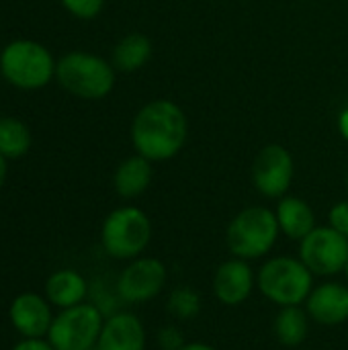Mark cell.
Segmentation results:
<instances>
[{
    "label": "cell",
    "mask_w": 348,
    "mask_h": 350,
    "mask_svg": "<svg viewBox=\"0 0 348 350\" xmlns=\"http://www.w3.org/2000/svg\"><path fill=\"white\" fill-rule=\"evenodd\" d=\"M152 162L139 154L125 158L113 176V185L115 191L121 199H135L139 195H144L152 183Z\"/></svg>",
    "instance_id": "e0dca14e"
},
{
    "label": "cell",
    "mask_w": 348,
    "mask_h": 350,
    "mask_svg": "<svg viewBox=\"0 0 348 350\" xmlns=\"http://www.w3.org/2000/svg\"><path fill=\"white\" fill-rule=\"evenodd\" d=\"M275 215L281 234L295 242H302L316 228V213L312 205L299 197H281Z\"/></svg>",
    "instance_id": "9a60e30c"
},
{
    "label": "cell",
    "mask_w": 348,
    "mask_h": 350,
    "mask_svg": "<svg viewBox=\"0 0 348 350\" xmlns=\"http://www.w3.org/2000/svg\"><path fill=\"white\" fill-rule=\"evenodd\" d=\"M213 295L222 306L238 308L250 299L256 289V273L248 260L232 256L213 273Z\"/></svg>",
    "instance_id": "8fae6325"
},
{
    "label": "cell",
    "mask_w": 348,
    "mask_h": 350,
    "mask_svg": "<svg viewBox=\"0 0 348 350\" xmlns=\"http://www.w3.org/2000/svg\"><path fill=\"white\" fill-rule=\"evenodd\" d=\"M299 260L314 277L340 275L348 260V238L330 226H316L299 242Z\"/></svg>",
    "instance_id": "ba28073f"
},
{
    "label": "cell",
    "mask_w": 348,
    "mask_h": 350,
    "mask_svg": "<svg viewBox=\"0 0 348 350\" xmlns=\"http://www.w3.org/2000/svg\"><path fill=\"white\" fill-rule=\"evenodd\" d=\"M189 125L185 111L166 98L144 105L131 123V142L139 156L150 162L174 158L187 142Z\"/></svg>",
    "instance_id": "6da1fadb"
},
{
    "label": "cell",
    "mask_w": 348,
    "mask_h": 350,
    "mask_svg": "<svg viewBox=\"0 0 348 350\" xmlns=\"http://www.w3.org/2000/svg\"><path fill=\"white\" fill-rule=\"evenodd\" d=\"M168 283L166 265L154 256H137L117 277V295L121 301L139 306L156 299Z\"/></svg>",
    "instance_id": "9c48e42d"
},
{
    "label": "cell",
    "mask_w": 348,
    "mask_h": 350,
    "mask_svg": "<svg viewBox=\"0 0 348 350\" xmlns=\"http://www.w3.org/2000/svg\"><path fill=\"white\" fill-rule=\"evenodd\" d=\"M0 72L12 86L37 90L55 76V62L41 43L18 39L2 49Z\"/></svg>",
    "instance_id": "8992f818"
},
{
    "label": "cell",
    "mask_w": 348,
    "mask_h": 350,
    "mask_svg": "<svg viewBox=\"0 0 348 350\" xmlns=\"http://www.w3.org/2000/svg\"><path fill=\"white\" fill-rule=\"evenodd\" d=\"M180 350H217L215 347L207 345V342H187Z\"/></svg>",
    "instance_id": "4316f807"
},
{
    "label": "cell",
    "mask_w": 348,
    "mask_h": 350,
    "mask_svg": "<svg viewBox=\"0 0 348 350\" xmlns=\"http://www.w3.org/2000/svg\"><path fill=\"white\" fill-rule=\"evenodd\" d=\"M279 221L273 209L252 205L234 215L226 230V244L232 256L258 260L267 256L279 240Z\"/></svg>",
    "instance_id": "7a4b0ae2"
},
{
    "label": "cell",
    "mask_w": 348,
    "mask_h": 350,
    "mask_svg": "<svg viewBox=\"0 0 348 350\" xmlns=\"http://www.w3.org/2000/svg\"><path fill=\"white\" fill-rule=\"evenodd\" d=\"M31 146V133L29 127L12 117L0 119V154L8 160L21 158Z\"/></svg>",
    "instance_id": "ffe728a7"
},
{
    "label": "cell",
    "mask_w": 348,
    "mask_h": 350,
    "mask_svg": "<svg viewBox=\"0 0 348 350\" xmlns=\"http://www.w3.org/2000/svg\"><path fill=\"white\" fill-rule=\"evenodd\" d=\"M55 78L70 94L78 98L98 100L113 90L115 68L98 55L72 51L55 64Z\"/></svg>",
    "instance_id": "277c9868"
},
{
    "label": "cell",
    "mask_w": 348,
    "mask_h": 350,
    "mask_svg": "<svg viewBox=\"0 0 348 350\" xmlns=\"http://www.w3.org/2000/svg\"><path fill=\"white\" fill-rule=\"evenodd\" d=\"M328 226L348 238V201H338L328 213Z\"/></svg>",
    "instance_id": "cb8c5ba5"
},
{
    "label": "cell",
    "mask_w": 348,
    "mask_h": 350,
    "mask_svg": "<svg viewBox=\"0 0 348 350\" xmlns=\"http://www.w3.org/2000/svg\"><path fill=\"white\" fill-rule=\"evenodd\" d=\"M62 2L78 18H94L105 4V0H62Z\"/></svg>",
    "instance_id": "7402d4cb"
},
{
    "label": "cell",
    "mask_w": 348,
    "mask_h": 350,
    "mask_svg": "<svg viewBox=\"0 0 348 350\" xmlns=\"http://www.w3.org/2000/svg\"><path fill=\"white\" fill-rule=\"evenodd\" d=\"M345 273H347V279H348V260H347V267H345Z\"/></svg>",
    "instance_id": "f1b7e54d"
},
{
    "label": "cell",
    "mask_w": 348,
    "mask_h": 350,
    "mask_svg": "<svg viewBox=\"0 0 348 350\" xmlns=\"http://www.w3.org/2000/svg\"><path fill=\"white\" fill-rule=\"evenodd\" d=\"M6 170H8V166H6V158L0 154V189H2V185H4V180H6Z\"/></svg>",
    "instance_id": "83f0119b"
},
{
    "label": "cell",
    "mask_w": 348,
    "mask_h": 350,
    "mask_svg": "<svg viewBox=\"0 0 348 350\" xmlns=\"http://www.w3.org/2000/svg\"><path fill=\"white\" fill-rule=\"evenodd\" d=\"M94 350H96V349H94Z\"/></svg>",
    "instance_id": "4dcf8cb0"
},
{
    "label": "cell",
    "mask_w": 348,
    "mask_h": 350,
    "mask_svg": "<svg viewBox=\"0 0 348 350\" xmlns=\"http://www.w3.org/2000/svg\"><path fill=\"white\" fill-rule=\"evenodd\" d=\"M347 189H348V172H347Z\"/></svg>",
    "instance_id": "f546056e"
},
{
    "label": "cell",
    "mask_w": 348,
    "mask_h": 350,
    "mask_svg": "<svg viewBox=\"0 0 348 350\" xmlns=\"http://www.w3.org/2000/svg\"><path fill=\"white\" fill-rule=\"evenodd\" d=\"M146 328L131 312H117L103 324L96 350H146Z\"/></svg>",
    "instance_id": "5bb4252c"
},
{
    "label": "cell",
    "mask_w": 348,
    "mask_h": 350,
    "mask_svg": "<svg viewBox=\"0 0 348 350\" xmlns=\"http://www.w3.org/2000/svg\"><path fill=\"white\" fill-rule=\"evenodd\" d=\"M12 350H55L43 338H23Z\"/></svg>",
    "instance_id": "d4e9b609"
},
{
    "label": "cell",
    "mask_w": 348,
    "mask_h": 350,
    "mask_svg": "<svg viewBox=\"0 0 348 350\" xmlns=\"http://www.w3.org/2000/svg\"><path fill=\"white\" fill-rule=\"evenodd\" d=\"M49 301L37 293H21L8 310L12 328L23 338H43L47 336L53 316Z\"/></svg>",
    "instance_id": "4fadbf2b"
},
{
    "label": "cell",
    "mask_w": 348,
    "mask_h": 350,
    "mask_svg": "<svg viewBox=\"0 0 348 350\" xmlns=\"http://www.w3.org/2000/svg\"><path fill=\"white\" fill-rule=\"evenodd\" d=\"M166 308L180 322L195 320L199 316V312H201V295L189 285L176 287V289L170 291Z\"/></svg>",
    "instance_id": "44dd1931"
},
{
    "label": "cell",
    "mask_w": 348,
    "mask_h": 350,
    "mask_svg": "<svg viewBox=\"0 0 348 350\" xmlns=\"http://www.w3.org/2000/svg\"><path fill=\"white\" fill-rule=\"evenodd\" d=\"M338 131H340V135L348 142V107L340 113V117H338Z\"/></svg>",
    "instance_id": "484cf974"
},
{
    "label": "cell",
    "mask_w": 348,
    "mask_h": 350,
    "mask_svg": "<svg viewBox=\"0 0 348 350\" xmlns=\"http://www.w3.org/2000/svg\"><path fill=\"white\" fill-rule=\"evenodd\" d=\"M310 324H312V318L306 312V308L302 306L279 308V314L275 316V322H273V332L279 345L287 349H295L308 340Z\"/></svg>",
    "instance_id": "ac0fdd59"
},
{
    "label": "cell",
    "mask_w": 348,
    "mask_h": 350,
    "mask_svg": "<svg viewBox=\"0 0 348 350\" xmlns=\"http://www.w3.org/2000/svg\"><path fill=\"white\" fill-rule=\"evenodd\" d=\"M86 293H88L86 279L72 269L55 271L45 281V299L57 310H68L78 304H84Z\"/></svg>",
    "instance_id": "2e32d148"
},
{
    "label": "cell",
    "mask_w": 348,
    "mask_h": 350,
    "mask_svg": "<svg viewBox=\"0 0 348 350\" xmlns=\"http://www.w3.org/2000/svg\"><path fill=\"white\" fill-rule=\"evenodd\" d=\"M304 306L314 324L340 326L348 322V285L338 281L314 285Z\"/></svg>",
    "instance_id": "7c38bea8"
},
{
    "label": "cell",
    "mask_w": 348,
    "mask_h": 350,
    "mask_svg": "<svg viewBox=\"0 0 348 350\" xmlns=\"http://www.w3.org/2000/svg\"><path fill=\"white\" fill-rule=\"evenodd\" d=\"M185 336L176 326H164L158 330V349L160 350H180L185 347Z\"/></svg>",
    "instance_id": "603a6c76"
},
{
    "label": "cell",
    "mask_w": 348,
    "mask_h": 350,
    "mask_svg": "<svg viewBox=\"0 0 348 350\" xmlns=\"http://www.w3.org/2000/svg\"><path fill=\"white\" fill-rule=\"evenodd\" d=\"M256 289L277 308L302 306L314 289V275L299 256H273L258 269Z\"/></svg>",
    "instance_id": "3957f363"
},
{
    "label": "cell",
    "mask_w": 348,
    "mask_h": 350,
    "mask_svg": "<svg viewBox=\"0 0 348 350\" xmlns=\"http://www.w3.org/2000/svg\"><path fill=\"white\" fill-rule=\"evenodd\" d=\"M152 242L150 217L133 205L119 207L107 215L101 228V244L115 260H133Z\"/></svg>",
    "instance_id": "5b68a950"
},
{
    "label": "cell",
    "mask_w": 348,
    "mask_h": 350,
    "mask_svg": "<svg viewBox=\"0 0 348 350\" xmlns=\"http://www.w3.org/2000/svg\"><path fill=\"white\" fill-rule=\"evenodd\" d=\"M105 318L94 304H78L59 310L47 332V342L55 350H94Z\"/></svg>",
    "instance_id": "52a82bcc"
},
{
    "label": "cell",
    "mask_w": 348,
    "mask_h": 350,
    "mask_svg": "<svg viewBox=\"0 0 348 350\" xmlns=\"http://www.w3.org/2000/svg\"><path fill=\"white\" fill-rule=\"evenodd\" d=\"M152 57V41L144 33L125 35L113 49V68L119 72H135Z\"/></svg>",
    "instance_id": "d6986e66"
},
{
    "label": "cell",
    "mask_w": 348,
    "mask_h": 350,
    "mask_svg": "<svg viewBox=\"0 0 348 350\" xmlns=\"http://www.w3.org/2000/svg\"><path fill=\"white\" fill-rule=\"evenodd\" d=\"M295 174L293 156L279 144L265 146L252 162L254 189L267 199H281L287 195Z\"/></svg>",
    "instance_id": "30bf717a"
}]
</instances>
